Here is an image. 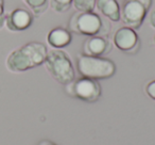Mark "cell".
Wrapping results in <instances>:
<instances>
[{"mask_svg":"<svg viewBox=\"0 0 155 145\" xmlns=\"http://www.w3.org/2000/svg\"><path fill=\"white\" fill-rule=\"evenodd\" d=\"M48 49L41 42H29L10 52L5 66L12 73H24L44 64Z\"/></svg>","mask_w":155,"mask_h":145,"instance_id":"cell-1","label":"cell"},{"mask_svg":"<svg viewBox=\"0 0 155 145\" xmlns=\"http://www.w3.org/2000/svg\"><path fill=\"white\" fill-rule=\"evenodd\" d=\"M110 27L108 19L95 11H77L72 14L68 22V30L71 33L87 37L95 35L107 36L110 32Z\"/></svg>","mask_w":155,"mask_h":145,"instance_id":"cell-2","label":"cell"},{"mask_svg":"<svg viewBox=\"0 0 155 145\" xmlns=\"http://www.w3.org/2000/svg\"><path fill=\"white\" fill-rule=\"evenodd\" d=\"M77 69L81 77L101 80L114 76L116 73V64L105 57L79 54L77 56Z\"/></svg>","mask_w":155,"mask_h":145,"instance_id":"cell-3","label":"cell"},{"mask_svg":"<svg viewBox=\"0 0 155 145\" xmlns=\"http://www.w3.org/2000/svg\"><path fill=\"white\" fill-rule=\"evenodd\" d=\"M44 65L48 74L60 85H66L75 79V71L71 59L63 49L48 51Z\"/></svg>","mask_w":155,"mask_h":145,"instance_id":"cell-4","label":"cell"},{"mask_svg":"<svg viewBox=\"0 0 155 145\" xmlns=\"http://www.w3.org/2000/svg\"><path fill=\"white\" fill-rule=\"evenodd\" d=\"M153 0H125L120 10V22L123 26L137 30L143 24Z\"/></svg>","mask_w":155,"mask_h":145,"instance_id":"cell-5","label":"cell"},{"mask_svg":"<svg viewBox=\"0 0 155 145\" xmlns=\"http://www.w3.org/2000/svg\"><path fill=\"white\" fill-rule=\"evenodd\" d=\"M65 92L70 97L85 102H96L101 97V85L98 80L80 77L65 85Z\"/></svg>","mask_w":155,"mask_h":145,"instance_id":"cell-6","label":"cell"},{"mask_svg":"<svg viewBox=\"0 0 155 145\" xmlns=\"http://www.w3.org/2000/svg\"><path fill=\"white\" fill-rule=\"evenodd\" d=\"M113 44L120 51L134 54L139 50L140 40L138 37V34L136 33V30L123 26L115 31Z\"/></svg>","mask_w":155,"mask_h":145,"instance_id":"cell-7","label":"cell"},{"mask_svg":"<svg viewBox=\"0 0 155 145\" xmlns=\"http://www.w3.org/2000/svg\"><path fill=\"white\" fill-rule=\"evenodd\" d=\"M34 22V15L26 8H17L5 15V27L12 32H20L29 29Z\"/></svg>","mask_w":155,"mask_h":145,"instance_id":"cell-8","label":"cell"},{"mask_svg":"<svg viewBox=\"0 0 155 145\" xmlns=\"http://www.w3.org/2000/svg\"><path fill=\"white\" fill-rule=\"evenodd\" d=\"M113 42L107 36L95 35L88 36L83 43L82 54L93 57H105L113 49Z\"/></svg>","mask_w":155,"mask_h":145,"instance_id":"cell-9","label":"cell"},{"mask_svg":"<svg viewBox=\"0 0 155 145\" xmlns=\"http://www.w3.org/2000/svg\"><path fill=\"white\" fill-rule=\"evenodd\" d=\"M72 41V34L66 28L55 27L48 33L47 42L53 49H63L67 47Z\"/></svg>","mask_w":155,"mask_h":145,"instance_id":"cell-10","label":"cell"},{"mask_svg":"<svg viewBox=\"0 0 155 145\" xmlns=\"http://www.w3.org/2000/svg\"><path fill=\"white\" fill-rule=\"evenodd\" d=\"M98 13L110 22H120V5L117 0H97L96 8Z\"/></svg>","mask_w":155,"mask_h":145,"instance_id":"cell-11","label":"cell"},{"mask_svg":"<svg viewBox=\"0 0 155 145\" xmlns=\"http://www.w3.org/2000/svg\"><path fill=\"white\" fill-rule=\"evenodd\" d=\"M22 1L35 16H41L47 11L49 7V0H22Z\"/></svg>","mask_w":155,"mask_h":145,"instance_id":"cell-12","label":"cell"},{"mask_svg":"<svg viewBox=\"0 0 155 145\" xmlns=\"http://www.w3.org/2000/svg\"><path fill=\"white\" fill-rule=\"evenodd\" d=\"M73 0H49V5L56 13H65L72 7Z\"/></svg>","mask_w":155,"mask_h":145,"instance_id":"cell-13","label":"cell"},{"mask_svg":"<svg viewBox=\"0 0 155 145\" xmlns=\"http://www.w3.org/2000/svg\"><path fill=\"white\" fill-rule=\"evenodd\" d=\"M96 1L97 0H73L72 7L77 11H94L96 8Z\"/></svg>","mask_w":155,"mask_h":145,"instance_id":"cell-14","label":"cell"},{"mask_svg":"<svg viewBox=\"0 0 155 145\" xmlns=\"http://www.w3.org/2000/svg\"><path fill=\"white\" fill-rule=\"evenodd\" d=\"M144 92L151 99L155 100V79L147 83L146 87H144Z\"/></svg>","mask_w":155,"mask_h":145,"instance_id":"cell-15","label":"cell"},{"mask_svg":"<svg viewBox=\"0 0 155 145\" xmlns=\"http://www.w3.org/2000/svg\"><path fill=\"white\" fill-rule=\"evenodd\" d=\"M5 0H0V30L3 28L5 22Z\"/></svg>","mask_w":155,"mask_h":145,"instance_id":"cell-16","label":"cell"},{"mask_svg":"<svg viewBox=\"0 0 155 145\" xmlns=\"http://www.w3.org/2000/svg\"><path fill=\"white\" fill-rule=\"evenodd\" d=\"M149 22H150V25L152 26V28L155 29V9L150 13V16H149Z\"/></svg>","mask_w":155,"mask_h":145,"instance_id":"cell-17","label":"cell"},{"mask_svg":"<svg viewBox=\"0 0 155 145\" xmlns=\"http://www.w3.org/2000/svg\"><path fill=\"white\" fill-rule=\"evenodd\" d=\"M37 145H56L54 142H52V141H49V140H43L41 141V142L38 143Z\"/></svg>","mask_w":155,"mask_h":145,"instance_id":"cell-18","label":"cell"},{"mask_svg":"<svg viewBox=\"0 0 155 145\" xmlns=\"http://www.w3.org/2000/svg\"><path fill=\"white\" fill-rule=\"evenodd\" d=\"M153 44H154V46H155V34H154V36H153Z\"/></svg>","mask_w":155,"mask_h":145,"instance_id":"cell-19","label":"cell"}]
</instances>
